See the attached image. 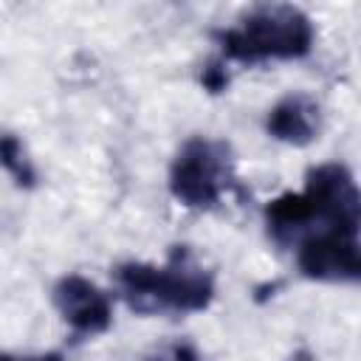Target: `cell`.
<instances>
[{"label":"cell","instance_id":"1","mask_svg":"<svg viewBox=\"0 0 361 361\" xmlns=\"http://www.w3.org/2000/svg\"><path fill=\"white\" fill-rule=\"evenodd\" d=\"M116 279L127 305L138 313H155V310L195 313L209 307L214 296L212 276L192 262L186 248H178L164 268L127 262L116 271Z\"/></svg>","mask_w":361,"mask_h":361},{"label":"cell","instance_id":"2","mask_svg":"<svg viewBox=\"0 0 361 361\" xmlns=\"http://www.w3.org/2000/svg\"><path fill=\"white\" fill-rule=\"evenodd\" d=\"M223 51L231 59H299L313 48V23L288 3L251 8L237 28L220 34Z\"/></svg>","mask_w":361,"mask_h":361},{"label":"cell","instance_id":"3","mask_svg":"<svg viewBox=\"0 0 361 361\" xmlns=\"http://www.w3.org/2000/svg\"><path fill=\"white\" fill-rule=\"evenodd\" d=\"M228 147L212 138H189L172 161L169 189L189 209H212L228 183Z\"/></svg>","mask_w":361,"mask_h":361},{"label":"cell","instance_id":"4","mask_svg":"<svg viewBox=\"0 0 361 361\" xmlns=\"http://www.w3.org/2000/svg\"><path fill=\"white\" fill-rule=\"evenodd\" d=\"M305 200L310 206L313 220H322L324 228L358 231L361 220V197L353 180V172L344 164H322L307 172Z\"/></svg>","mask_w":361,"mask_h":361},{"label":"cell","instance_id":"5","mask_svg":"<svg viewBox=\"0 0 361 361\" xmlns=\"http://www.w3.org/2000/svg\"><path fill=\"white\" fill-rule=\"evenodd\" d=\"M299 268L310 279L355 282L361 276L358 231L324 228L319 234H310L299 248Z\"/></svg>","mask_w":361,"mask_h":361},{"label":"cell","instance_id":"6","mask_svg":"<svg viewBox=\"0 0 361 361\" xmlns=\"http://www.w3.org/2000/svg\"><path fill=\"white\" fill-rule=\"evenodd\" d=\"M54 305L59 310V316L85 336H96L104 333L113 322V305L107 299V293L93 285L90 279L71 274L62 276L54 288Z\"/></svg>","mask_w":361,"mask_h":361},{"label":"cell","instance_id":"7","mask_svg":"<svg viewBox=\"0 0 361 361\" xmlns=\"http://www.w3.org/2000/svg\"><path fill=\"white\" fill-rule=\"evenodd\" d=\"M265 127L276 141L305 147L319 133V104L305 93L285 96L271 107Z\"/></svg>","mask_w":361,"mask_h":361},{"label":"cell","instance_id":"8","mask_svg":"<svg viewBox=\"0 0 361 361\" xmlns=\"http://www.w3.org/2000/svg\"><path fill=\"white\" fill-rule=\"evenodd\" d=\"M265 217H268V228H271L279 240L296 234L299 228H305V226L313 220L310 206H307V200H305L302 192H299V195L288 192V195L271 200L268 209H265Z\"/></svg>","mask_w":361,"mask_h":361},{"label":"cell","instance_id":"9","mask_svg":"<svg viewBox=\"0 0 361 361\" xmlns=\"http://www.w3.org/2000/svg\"><path fill=\"white\" fill-rule=\"evenodd\" d=\"M0 166H6L20 186H34V180H37V172H34L31 161L25 158L23 144L8 133H0Z\"/></svg>","mask_w":361,"mask_h":361},{"label":"cell","instance_id":"10","mask_svg":"<svg viewBox=\"0 0 361 361\" xmlns=\"http://www.w3.org/2000/svg\"><path fill=\"white\" fill-rule=\"evenodd\" d=\"M144 361H200V358L189 341H169V344L152 350Z\"/></svg>","mask_w":361,"mask_h":361},{"label":"cell","instance_id":"11","mask_svg":"<svg viewBox=\"0 0 361 361\" xmlns=\"http://www.w3.org/2000/svg\"><path fill=\"white\" fill-rule=\"evenodd\" d=\"M0 361H65L62 353H42V355H14V353H0Z\"/></svg>","mask_w":361,"mask_h":361},{"label":"cell","instance_id":"12","mask_svg":"<svg viewBox=\"0 0 361 361\" xmlns=\"http://www.w3.org/2000/svg\"><path fill=\"white\" fill-rule=\"evenodd\" d=\"M293 361H310V358H293Z\"/></svg>","mask_w":361,"mask_h":361}]
</instances>
